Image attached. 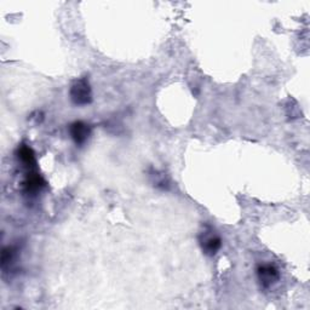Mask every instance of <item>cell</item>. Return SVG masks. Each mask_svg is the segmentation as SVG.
<instances>
[{"instance_id":"obj_4","label":"cell","mask_w":310,"mask_h":310,"mask_svg":"<svg viewBox=\"0 0 310 310\" xmlns=\"http://www.w3.org/2000/svg\"><path fill=\"white\" fill-rule=\"evenodd\" d=\"M220 246H222V241L218 236H209L205 240L203 241V250L206 255L213 256L217 253V251L219 250Z\"/></svg>"},{"instance_id":"obj_3","label":"cell","mask_w":310,"mask_h":310,"mask_svg":"<svg viewBox=\"0 0 310 310\" xmlns=\"http://www.w3.org/2000/svg\"><path fill=\"white\" fill-rule=\"evenodd\" d=\"M90 127L82 121H76V123L70 125V135H72V138L74 139L76 145H84L90 137Z\"/></svg>"},{"instance_id":"obj_5","label":"cell","mask_w":310,"mask_h":310,"mask_svg":"<svg viewBox=\"0 0 310 310\" xmlns=\"http://www.w3.org/2000/svg\"><path fill=\"white\" fill-rule=\"evenodd\" d=\"M18 159L27 166H34L35 165V156L33 150L30 147L23 146L18 149Z\"/></svg>"},{"instance_id":"obj_6","label":"cell","mask_w":310,"mask_h":310,"mask_svg":"<svg viewBox=\"0 0 310 310\" xmlns=\"http://www.w3.org/2000/svg\"><path fill=\"white\" fill-rule=\"evenodd\" d=\"M44 185V181L41 180L39 175H32L25 181V189L27 191H37Z\"/></svg>"},{"instance_id":"obj_2","label":"cell","mask_w":310,"mask_h":310,"mask_svg":"<svg viewBox=\"0 0 310 310\" xmlns=\"http://www.w3.org/2000/svg\"><path fill=\"white\" fill-rule=\"evenodd\" d=\"M258 280L263 287H270L273 284H275L279 280V271L275 267L270 264L261 265L257 269Z\"/></svg>"},{"instance_id":"obj_1","label":"cell","mask_w":310,"mask_h":310,"mask_svg":"<svg viewBox=\"0 0 310 310\" xmlns=\"http://www.w3.org/2000/svg\"><path fill=\"white\" fill-rule=\"evenodd\" d=\"M70 97H72V101L78 105L90 103L92 94L89 81L86 79H80V80L75 81L70 89Z\"/></svg>"}]
</instances>
